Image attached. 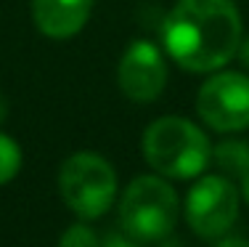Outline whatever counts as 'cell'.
<instances>
[{
    "label": "cell",
    "mask_w": 249,
    "mask_h": 247,
    "mask_svg": "<svg viewBox=\"0 0 249 247\" xmlns=\"http://www.w3.org/2000/svg\"><path fill=\"white\" fill-rule=\"evenodd\" d=\"M241 14L233 0H178L164 19L162 45L180 69L210 75L236 56Z\"/></svg>",
    "instance_id": "6da1fadb"
},
{
    "label": "cell",
    "mask_w": 249,
    "mask_h": 247,
    "mask_svg": "<svg viewBox=\"0 0 249 247\" xmlns=\"http://www.w3.org/2000/svg\"><path fill=\"white\" fill-rule=\"evenodd\" d=\"M143 160L154 173L175 181L199 178L212 160V144L196 122L178 114L154 120L141 138Z\"/></svg>",
    "instance_id": "7a4b0ae2"
},
{
    "label": "cell",
    "mask_w": 249,
    "mask_h": 247,
    "mask_svg": "<svg viewBox=\"0 0 249 247\" xmlns=\"http://www.w3.org/2000/svg\"><path fill=\"white\" fill-rule=\"evenodd\" d=\"M180 199L164 175H135L120 197V223L124 234L141 245L159 242L173 234Z\"/></svg>",
    "instance_id": "3957f363"
},
{
    "label": "cell",
    "mask_w": 249,
    "mask_h": 247,
    "mask_svg": "<svg viewBox=\"0 0 249 247\" xmlns=\"http://www.w3.org/2000/svg\"><path fill=\"white\" fill-rule=\"evenodd\" d=\"M117 173L98 152H74L58 168V191L69 210L82 221H96L117 199Z\"/></svg>",
    "instance_id": "277c9868"
},
{
    "label": "cell",
    "mask_w": 249,
    "mask_h": 247,
    "mask_svg": "<svg viewBox=\"0 0 249 247\" xmlns=\"http://www.w3.org/2000/svg\"><path fill=\"white\" fill-rule=\"evenodd\" d=\"M241 191L228 175H204L194 181L191 191L186 197L183 213L186 223L199 239H220L231 231V226L239 218Z\"/></svg>",
    "instance_id": "5b68a950"
},
{
    "label": "cell",
    "mask_w": 249,
    "mask_h": 247,
    "mask_svg": "<svg viewBox=\"0 0 249 247\" xmlns=\"http://www.w3.org/2000/svg\"><path fill=\"white\" fill-rule=\"evenodd\" d=\"M199 117L217 133H239L249 128V75L210 72L196 96Z\"/></svg>",
    "instance_id": "8992f818"
},
{
    "label": "cell",
    "mask_w": 249,
    "mask_h": 247,
    "mask_svg": "<svg viewBox=\"0 0 249 247\" xmlns=\"http://www.w3.org/2000/svg\"><path fill=\"white\" fill-rule=\"evenodd\" d=\"M167 58L162 48H157L149 40H135L122 54L117 67V85L130 101L151 104L162 96L167 85Z\"/></svg>",
    "instance_id": "52a82bcc"
},
{
    "label": "cell",
    "mask_w": 249,
    "mask_h": 247,
    "mask_svg": "<svg viewBox=\"0 0 249 247\" xmlns=\"http://www.w3.org/2000/svg\"><path fill=\"white\" fill-rule=\"evenodd\" d=\"M93 14V0H32V21L45 38L67 40L82 32Z\"/></svg>",
    "instance_id": "ba28073f"
},
{
    "label": "cell",
    "mask_w": 249,
    "mask_h": 247,
    "mask_svg": "<svg viewBox=\"0 0 249 247\" xmlns=\"http://www.w3.org/2000/svg\"><path fill=\"white\" fill-rule=\"evenodd\" d=\"M212 162L217 165V170H220L223 175H228V178H241V175L249 170V144L247 141H223V144H217L215 149H212Z\"/></svg>",
    "instance_id": "9c48e42d"
},
{
    "label": "cell",
    "mask_w": 249,
    "mask_h": 247,
    "mask_svg": "<svg viewBox=\"0 0 249 247\" xmlns=\"http://www.w3.org/2000/svg\"><path fill=\"white\" fill-rule=\"evenodd\" d=\"M21 170V146L11 136L0 133V186L11 184Z\"/></svg>",
    "instance_id": "30bf717a"
},
{
    "label": "cell",
    "mask_w": 249,
    "mask_h": 247,
    "mask_svg": "<svg viewBox=\"0 0 249 247\" xmlns=\"http://www.w3.org/2000/svg\"><path fill=\"white\" fill-rule=\"evenodd\" d=\"M56 247H101V239L88 223L80 221V223H72V226L58 237Z\"/></svg>",
    "instance_id": "8fae6325"
},
{
    "label": "cell",
    "mask_w": 249,
    "mask_h": 247,
    "mask_svg": "<svg viewBox=\"0 0 249 247\" xmlns=\"http://www.w3.org/2000/svg\"><path fill=\"white\" fill-rule=\"evenodd\" d=\"M101 247H141L138 239H133L130 234H111V237H106V242H101Z\"/></svg>",
    "instance_id": "7c38bea8"
},
{
    "label": "cell",
    "mask_w": 249,
    "mask_h": 247,
    "mask_svg": "<svg viewBox=\"0 0 249 247\" xmlns=\"http://www.w3.org/2000/svg\"><path fill=\"white\" fill-rule=\"evenodd\" d=\"M212 247H249V242L241 237H220V239H215Z\"/></svg>",
    "instance_id": "4fadbf2b"
},
{
    "label": "cell",
    "mask_w": 249,
    "mask_h": 247,
    "mask_svg": "<svg viewBox=\"0 0 249 247\" xmlns=\"http://www.w3.org/2000/svg\"><path fill=\"white\" fill-rule=\"evenodd\" d=\"M236 56H239V61L244 64V67H249V38L239 43V48H236Z\"/></svg>",
    "instance_id": "5bb4252c"
},
{
    "label": "cell",
    "mask_w": 249,
    "mask_h": 247,
    "mask_svg": "<svg viewBox=\"0 0 249 247\" xmlns=\"http://www.w3.org/2000/svg\"><path fill=\"white\" fill-rule=\"evenodd\" d=\"M239 191H241V197H244L247 205H249V170L241 175V189H239Z\"/></svg>",
    "instance_id": "9a60e30c"
},
{
    "label": "cell",
    "mask_w": 249,
    "mask_h": 247,
    "mask_svg": "<svg viewBox=\"0 0 249 247\" xmlns=\"http://www.w3.org/2000/svg\"><path fill=\"white\" fill-rule=\"evenodd\" d=\"M5 117H8V101H5V96L0 93V122H3Z\"/></svg>",
    "instance_id": "2e32d148"
}]
</instances>
